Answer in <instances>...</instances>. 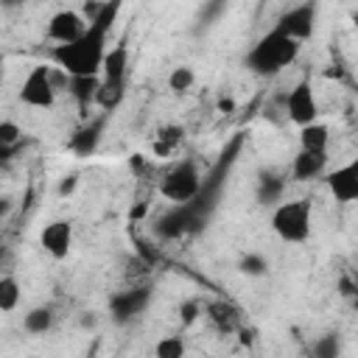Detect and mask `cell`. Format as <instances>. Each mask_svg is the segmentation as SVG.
Here are the masks:
<instances>
[{
  "instance_id": "obj_12",
  "label": "cell",
  "mask_w": 358,
  "mask_h": 358,
  "mask_svg": "<svg viewBox=\"0 0 358 358\" xmlns=\"http://www.w3.org/2000/svg\"><path fill=\"white\" fill-rule=\"evenodd\" d=\"M126 67H129V48L126 42L106 48L103 62H101V78L109 84H126Z\"/></svg>"
},
{
  "instance_id": "obj_31",
  "label": "cell",
  "mask_w": 358,
  "mask_h": 358,
  "mask_svg": "<svg viewBox=\"0 0 358 358\" xmlns=\"http://www.w3.org/2000/svg\"><path fill=\"white\" fill-rule=\"evenodd\" d=\"M143 165H145V159H143V154H134V157L129 159V168H131V171H143Z\"/></svg>"
},
{
  "instance_id": "obj_29",
  "label": "cell",
  "mask_w": 358,
  "mask_h": 358,
  "mask_svg": "<svg viewBox=\"0 0 358 358\" xmlns=\"http://www.w3.org/2000/svg\"><path fill=\"white\" fill-rule=\"evenodd\" d=\"M11 207H14V201H11L8 196H0V221H3V218L11 213Z\"/></svg>"
},
{
  "instance_id": "obj_22",
  "label": "cell",
  "mask_w": 358,
  "mask_h": 358,
  "mask_svg": "<svg viewBox=\"0 0 358 358\" xmlns=\"http://www.w3.org/2000/svg\"><path fill=\"white\" fill-rule=\"evenodd\" d=\"M238 266H241V271H243V274H249V277H260V274H266V268H268L266 257H263V255H255V252L243 255Z\"/></svg>"
},
{
  "instance_id": "obj_11",
  "label": "cell",
  "mask_w": 358,
  "mask_h": 358,
  "mask_svg": "<svg viewBox=\"0 0 358 358\" xmlns=\"http://www.w3.org/2000/svg\"><path fill=\"white\" fill-rule=\"evenodd\" d=\"M324 171H327V151H305V148H299V154L291 162L294 182H313V179L324 176Z\"/></svg>"
},
{
  "instance_id": "obj_6",
  "label": "cell",
  "mask_w": 358,
  "mask_h": 358,
  "mask_svg": "<svg viewBox=\"0 0 358 358\" xmlns=\"http://www.w3.org/2000/svg\"><path fill=\"white\" fill-rule=\"evenodd\" d=\"M274 28L296 42H305L313 36V28H316V3L308 0V3H296L291 8H285L280 14V20L274 22Z\"/></svg>"
},
{
  "instance_id": "obj_2",
  "label": "cell",
  "mask_w": 358,
  "mask_h": 358,
  "mask_svg": "<svg viewBox=\"0 0 358 358\" xmlns=\"http://www.w3.org/2000/svg\"><path fill=\"white\" fill-rule=\"evenodd\" d=\"M299 50H302V42H296V39L280 34L277 28H271L268 34H263L249 48L243 64H246L249 73L268 78V76H277L280 70H285L288 64H294L296 56H299Z\"/></svg>"
},
{
  "instance_id": "obj_17",
  "label": "cell",
  "mask_w": 358,
  "mask_h": 358,
  "mask_svg": "<svg viewBox=\"0 0 358 358\" xmlns=\"http://www.w3.org/2000/svg\"><path fill=\"white\" fill-rule=\"evenodd\" d=\"M17 305H20V282H17V277L3 274L0 277V310L11 313V310H17Z\"/></svg>"
},
{
  "instance_id": "obj_19",
  "label": "cell",
  "mask_w": 358,
  "mask_h": 358,
  "mask_svg": "<svg viewBox=\"0 0 358 358\" xmlns=\"http://www.w3.org/2000/svg\"><path fill=\"white\" fill-rule=\"evenodd\" d=\"M193 81H196L193 67L179 64V67H173V70H171V76H168V90H173L176 95H185V92L193 87Z\"/></svg>"
},
{
  "instance_id": "obj_7",
  "label": "cell",
  "mask_w": 358,
  "mask_h": 358,
  "mask_svg": "<svg viewBox=\"0 0 358 358\" xmlns=\"http://www.w3.org/2000/svg\"><path fill=\"white\" fill-rule=\"evenodd\" d=\"M285 117L296 126L319 120V101L313 95V84L308 78L296 81L285 95Z\"/></svg>"
},
{
  "instance_id": "obj_10",
  "label": "cell",
  "mask_w": 358,
  "mask_h": 358,
  "mask_svg": "<svg viewBox=\"0 0 358 358\" xmlns=\"http://www.w3.org/2000/svg\"><path fill=\"white\" fill-rule=\"evenodd\" d=\"M87 28V20L81 17V11L73 8H62L48 20V39H53L56 45H67L76 42Z\"/></svg>"
},
{
  "instance_id": "obj_23",
  "label": "cell",
  "mask_w": 358,
  "mask_h": 358,
  "mask_svg": "<svg viewBox=\"0 0 358 358\" xmlns=\"http://www.w3.org/2000/svg\"><path fill=\"white\" fill-rule=\"evenodd\" d=\"M280 193H282V182H280V179H274V176H268V179H260V190H257V199H260L263 204H271V201H277V199H280Z\"/></svg>"
},
{
  "instance_id": "obj_14",
  "label": "cell",
  "mask_w": 358,
  "mask_h": 358,
  "mask_svg": "<svg viewBox=\"0 0 358 358\" xmlns=\"http://www.w3.org/2000/svg\"><path fill=\"white\" fill-rule=\"evenodd\" d=\"M327 143H330V129L324 123L313 120V123L299 126V148H305V151H327Z\"/></svg>"
},
{
  "instance_id": "obj_28",
  "label": "cell",
  "mask_w": 358,
  "mask_h": 358,
  "mask_svg": "<svg viewBox=\"0 0 358 358\" xmlns=\"http://www.w3.org/2000/svg\"><path fill=\"white\" fill-rule=\"evenodd\" d=\"M76 185H78V176H64L59 185V196H70L76 190Z\"/></svg>"
},
{
  "instance_id": "obj_20",
  "label": "cell",
  "mask_w": 358,
  "mask_h": 358,
  "mask_svg": "<svg viewBox=\"0 0 358 358\" xmlns=\"http://www.w3.org/2000/svg\"><path fill=\"white\" fill-rule=\"evenodd\" d=\"M154 352H157V358H182L185 355V341L179 336H165V338L157 341Z\"/></svg>"
},
{
  "instance_id": "obj_26",
  "label": "cell",
  "mask_w": 358,
  "mask_h": 358,
  "mask_svg": "<svg viewBox=\"0 0 358 358\" xmlns=\"http://www.w3.org/2000/svg\"><path fill=\"white\" fill-rule=\"evenodd\" d=\"M336 352H338L336 336H327V338H322V341L313 347V355H316V358H336Z\"/></svg>"
},
{
  "instance_id": "obj_27",
  "label": "cell",
  "mask_w": 358,
  "mask_h": 358,
  "mask_svg": "<svg viewBox=\"0 0 358 358\" xmlns=\"http://www.w3.org/2000/svg\"><path fill=\"white\" fill-rule=\"evenodd\" d=\"M199 313H201L199 302H182V305H179V319H182V324H193V322L199 319Z\"/></svg>"
},
{
  "instance_id": "obj_32",
  "label": "cell",
  "mask_w": 358,
  "mask_h": 358,
  "mask_svg": "<svg viewBox=\"0 0 358 358\" xmlns=\"http://www.w3.org/2000/svg\"><path fill=\"white\" fill-rule=\"evenodd\" d=\"M14 154H17V148H11V145H3V143H0V162H3V159H11Z\"/></svg>"
},
{
  "instance_id": "obj_13",
  "label": "cell",
  "mask_w": 358,
  "mask_h": 358,
  "mask_svg": "<svg viewBox=\"0 0 358 358\" xmlns=\"http://www.w3.org/2000/svg\"><path fill=\"white\" fill-rule=\"evenodd\" d=\"M101 87V76H70V84H67V92L78 101L81 112L87 115L90 103H95V92Z\"/></svg>"
},
{
  "instance_id": "obj_21",
  "label": "cell",
  "mask_w": 358,
  "mask_h": 358,
  "mask_svg": "<svg viewBox=\"0 0 358 358\" xmlns=\"http://www.w3.org/2000/svg\"><path fill=\"white\" fill-rule=\"evenodd\" d=\"M207 310H210V319H213L218 327L232 330V324H235V310H232L227 302H213Z\"/></svg>"
},
{
  "instance_id": "obj_34",
  "label": "cell",
  "mask_w": 358,
  "mask_h": 358,
  "mask_svg": "<svg viewBox=\"0 0 358 358\" xmlns=\"http://www.w3.org/2000/svg\"><path fill=\"white\" fill-rule=\"evenodd\" d=\"M0 84H3V53H0Z\"/></svg>"
},
{
  "instance_id": "obj_4",
  "label": "cell",
  "mask_w": 358,
  "mask_h": 358,
  "mask_svg": "<svg viewBox=\"0 0 358 358\" xmlns=\"http://www.w3.org/2000/svg\"><path fill=\"white\" fill-rule=\"evenodd\" d=\"M199 190H201V173H199V168H196L193 159H182L179 165H173L162 176V182H159V193L168 201H173V204L193 201L199 196Z\"/></svg>"
},
{
  "instance_id": "obj_35",
  "label": "cell",
  "mask_w": 358,
  "mask_h": 358,
  "mask_svg": "<svg viewBox=\"0 0 358 358\" xmlns=\"http://www.w3.org/2000/svg\"><path fill=\"white\" fill-rule=\"evenodd\" d=\"M39 3H50V0H39Z\"/></svg>"
},
{
  "instance_id": "obj_5",
  "label": "cell",
  "mask_w": 358,
  "mask_h": 358,
  "mask_svg": "<svg viewBox=\"0 0 358 358\" xmlns=\"http://www.w3.org/2000/svg\"><path fill=\"white\" fill-rule=\"evenodd\" d=\"M17 98H20V103H25L31 109H50L56 103V87L50 78V64H34L28 70V76L22 78Z\"/></svg>"
},
{
  "instance_id": "obj_8",
  "label": "cell",
  "mask_w": 358,
  "mask_h": 358,
  "mask_svg": "<svg viewBox=\"0 0 358 358\" xmlns=\"http://www.w3.org/2000/svg\"><path fill=\"white\" fill-rule=\"evenodd\" d=\"M324 185L336 201L352 204L358 199V159H350L336 171H324Z\"/></svg>"
},
{
  "instance_id": "obj_24",
  "label": "cell",
  "mask_w": 358,
  "mask_h": 358,
  "mask_svg": "<svg viewBox=\"0 0 358 358\" xmlns=\"http://www.w3.org/2000/svg\"><path fill=\"white\" fill-rule=\"evenodd\" d=\"M0 143H3V145H11V148H20V143H22V129H20L14 120H0Z\"/></svg>"
},
{
  "instance_id": "obj_3",
  "label": "cell",
  "mask_w": 358,
  "mask_h": 358,
  "mask_svg": "<svg viewBox=\"0 0 358 358\" xmlns=\"http://www.w3.org/2000/svg\"><path fill=\"white\" fill-rule=\"evenodd\" d=\"M313 204L308 199H288L271 210V229L285 243H305L310 235Z\"/></svg>"
},
{
  "instance_id": "obj_1",
  "label": "cell",
  "mask_w": 358,
  "mask_h": 358,
  "mask_svg": "<svg viewBox=\"0 0 358 358\" xmlns=\"http://www.w3.org/2000/svg\"><path fill=\"white\" fill-rule=\"evenodd\" d=\"M120 6L123 0H106L101 14L87 22L84 34L76 42L53 45L50 59L56 62V67H62L67 76H101V62L106 53L109 31L120 14Z\"/></svg>"
},
{
  "instance_id": "obj_15",
  "label": "cell",
  "mask_w": 358,
  "mask_h": 358,
  "mask_svg": "<svg viewBox=\"0 0 358 358\" xmlns=\"http://www.w3.org/2000/svg\"><path fill=\"white\" fill-rule=\"evenodd\" d=\"M101 126H103V120H92L90 126H84V129L73 137L70 148H73L78 157L92 154V151H95V145H98V137H101Z\"/></svg>"
},
{
  "instance_id": "obj_18",
  "label": "cell",
  "mask_w": 358,
  "mask_h": 358,
  "mask_svg": "<svg viewBox=\"0 0 358 358\" xmlns=\"http://www.w3.org/2000/svg\"><path fill=\"white\" fill-rule=\"evenodd\" d=\"M182 143V129L179 126H162L157 140H154V154L157 157H168L173 154V148Z\"/></svg>"
},
{
  "instance_id": "obj_33",
  "label": "cell",
  "mask_w": 358,
  "mask_h": 358,
  "mask_svg": "<svg viewBox=\"0 0 358 358\" xmlns=\"http://www.w3.org/2000/svg\"><path fill=\"white\" fill-rule=\"evenodd\" d=\"M218 109H221V112H229V109H232V101H229V98H221V101H218Z\"/></svg>"
},
{
  "instance_id": "obj_9",
  "label": "cell",
  "mask_w": 358,
  "mask_h": 358,
  "mask_svg": "<svg viewBox=\"0 0 358 358\" xmlns=\"http://www.w3.org/2000/svg\"><path fill=\"white\" fill-rule=\"evenodd\" d=\"M39 246L53 257V260H64L73 249V224L67 218H53L42 227L39 232Z\"/></svg>"
},
{
  "instance_id": "obj_30",
  "label": "cell",
  "mask_w": 358,
  "mask_h": 358,
  "mask_svg": "<svg viewBox=\"0 0 358 358\" xmlns=\"http://www.w3.org/2000/svg\"><path fill=\"white\" fill-rule=\"evenodd\" d=\"M25 6V0H0V8H6V11H14V8H22Z\"/></svg>"
},
{
  "instance_id": "obj_25",
  "label": "cell",
  "mask_w": 358,
  "mask_h": 358,
  "mask_svg": "<svg viewBox=\"0 0 358 358\" xmlns=\"http://www.w3.org/2000/svg\"><path fill=\"white\" fill-rule=\"evenodd\" d=\"M143 291H129L123 299H117L115 302V310H117V319H126V316H131L143 302H137V296H140Z\"/></svg>"
},
{
  "instance_id": "obj_16",
  "label": "cell",
  "mask_w": 358,
  "mask_h": 358,
  "mask_svg": "<svg viewBox=\"0 0 358 358\" xmlns=\"http://www.w3.org/2000/svg\"><path fill=\"white\" fill-rule=\"evenodd\" d=\"M22 327L25 333L31 336H42L53 327V310L50 308H31L25 316H22Z\"/></svg>"
}]
</instances>
